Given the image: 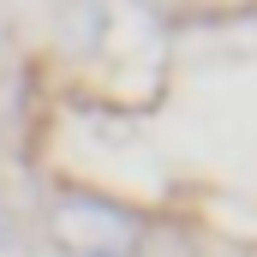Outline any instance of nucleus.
<instances>
[{
    "instance_id": "f257e3e1",
    "label": "nucleus",
    "mask_w": 257,
    "mask_h": 257,
    "mask_svg": "<svg viewBox=\"0 0 257 257\" xmlns=\"http://www.w3.org/2000/svg\"><path fill=\"white\" fill-rule=\"evenodd\" d=\"M48 239L66 257H138L144 215L102 192H60L48 203Z\"/></svg>"
}]
</instances>
